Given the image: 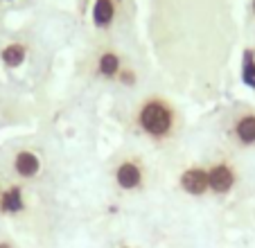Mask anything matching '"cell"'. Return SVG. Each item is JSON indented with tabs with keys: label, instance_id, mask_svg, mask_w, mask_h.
<instances>
[{
	"label": "cell",
	"instance_id": "6da1fadb",
	"mask_svg": "<svg viewBox=\"0 0 255 248\" xmlns=\"http://www.w3.org/2000/svg\"><path fill=\"white\" fill-rule=\"evenodd\" d=\"M135 126L151 140H167L176 129V109L163 95H149L135 111Z\"/></svg>",
	"mask_w": 255,
	"mask_h": 248
},
{
	"label": "cell",
	"instance_id": "7a4b0ae2",
	"mask_svg": "<svg viewBox=\"0 0 255 248\" xmlns=\"http://www.w3.org/2000/svg\"><path fill=\"white\" fill-rule=\"evenodd\" d=\"M237 169L233 162L228 160H219V162H212L208 167V187H210L212 194L217 196H226L235 190L237 185Z\"/></svg>",
	"mask_w": 255,
	"mask_h": 248
},
{
	"label": "cell",
	"instance_id": "3957f363",
	"mask_svg": "<svg viewBox=\"0 0 255 248\" xmlns=\"http://www.w3.org/2000/svg\"><path fill=\"white\" fill-rule=\"evenodd\" d=\"M113 181L120 190L135 192L144 185V167L138 158H125L113 169Z\"/></svg>",
	"mask_w": 255,
	"mask_h": 248
},
{
	"label": "cell",
	"instance_id": "277c9868",
	"mask_svg": "<svg viewBox=\"0 0 255 248\" xmlns=\"http://www.w3.org/2000/svg\"><path fill=\"white\" fill-rule=\"evenodd\" d=\"M178 187L190 196H203L210 192L208 187V167L201 165H192V167L183 169L178 176Z\"/></svg>",
	"mask_w": 255,
	"mask_h": 248
},
{
	"label": "cell",
	"instance_id": "5b68a950",
	"mask_svg": "<svg viewBox=\"0 0 255 248\" xmlns=\"http://www.w3.org/2000/svg\"><path fill=\"white\" fill-rule=\"evenodd\" d=\"M231 135L240 147H255V111H244V113L237 115L231 126Z\"/></svg>",
	"mask_w": 255,
	"mask_h": 248
},
{
	"label": "cell",
	"instance_id": "8992f818",
	"mask_svg": "<svg viewBox=\"0 0 255 248\" xmlns=\"http://www.w3.org/2000/svg\"><path fill=\"white\" fill-rule=\"evenodd\" d=\"M11 167H14V174L20 178H34L39 176L43 162H41L39 153L32 151V149H18L14 153V160H11Z\"/></svg>",
	"mask_w": 255,
	"mask_h": 248
},
{
	"label": "cell",
	"instance_id": "52a82bcc",
	"mask_svg": "<svg viewBox=\"0 0 255 248\" xmlns=\"http://www.w3.org/2000/svg\"><path fill=\"white\" fill-rule=\"evenodd\" d=\"M27 203H25V192L20 185H7L0 192V215L5 217H16L25 212Z\"/></svg>",
	"mask_w": 255,
	"mask_h": 248
},
{
	"label": "cell",
	"instance_id": "ba28073f",
	"mask_svg": "<svg viewBox=\"0 0 255 248\" xmlns=\"http://www.w3.org/2000/svg\"><path fill=\"white\" fill-rule=\"evenodd\" d=\"M122 70V57L116 52V50H102L95 59V75L100 79H106V81H113L118 79Z\"/></svg>",
	"mask_w": 255,
	"mask_h": 248
},
{
	"label": "cell",
	"instance_id": "9c48e42d",
	"mask_svg": "<svg viewBox=\"0 0 255 248\" xmlns=\"http://www.w3.org/2000/svg\"><path fill=\"white\" fill-rule=\"evenodd\" d=\"M116 11H118V0H95L91 11L93 25L97 29H109L113 25V20H116Z\"/></svg>",
	"mask_w": 255,
	"mask_h": 248
},
{
	"label": "cell",
	"instance_id": "30bf717a",
	"mask_svg": "<svg viewBox=\"0 0 255 248\" xmlns=\"http://www.w3.org/2000/svg\"><path fill=\"white\" fill-rule=\"evenodd\" d=\"M25 59H27V48L20 41H11L5 48H0V61H2V66L9 68V70L20 68L25 63Z\"/></svg>",
	"mask_w": 255,
	"mask_h": 248
},
{
	"label": "cell",
	"instance_id": "8fae6325",
	"mask_svg": "<svg viewBox=\"0 0 255 248\" xmlns=\"http://www.w3.org/2000/svg\"><path fill=\"white\" fill-rule=\"evenodd\" d=\"M242 79L246 86L255 91V52L251 48H246L242 57Z\"/></svg>",
	"mask_w": 255,
	"mask_h": 248
},
{
	"label": "cell",
	"instance_id": "7c38bea8",
	"mask_svg": "<svg viewBox=\"0 0 255 248\" xmlns=\"http://www.w3.org/2000/svg\"><path fill=\"white\" fill-rule=\"evenodd\" d=\"M118 81H120L122 86H135L138 84V72L133 70V68H122L120 75H118Z\"/></svg>",
	"mask_w": 255,
	"mask_h": 248
},
{
	"label": "cell",
	"instance_id": "4fadbf2b",
	"mask_svg": "<svg viewBox=\"0 0 255 248\" xmlns=\"http://www.w3.org/2000/svg\"><path fill=\"white\" fill-rule=\"evenodd\" d=\"M0 248H14V244L7 242V239H0Z\"/></svg>",
	"mask_w": 255,
	"mask_h": 248
},
{
	"label": "cell",
	"instance_id": "5bb4252c",
	"mask_svg": "<svg viewBox=\"0 0 255 248\" xmlns=\"http://www.w3.org/2000/svg\"><path fill=\"white\" fill-rule=\"evenodd\" d=\"M253 11H255V0H253Z\"/></svg>",
	"mask_w": 255,
	"mask_h": 248
},
{
	"label": "cell",
	"instance_id": "9a60e30c",
	"mask_svg": "<svg viewBox=\"0 0 255 248\" xmlns=\"http://www.w3.org/2000/svg\"><path fill=\"white\" fill-rule=\"evenodd\" d=\"M122 248H131V246H122Z\"/></svg>",
	"mask_w": 255,
	"mask_h": 248
},
{
	"label": "cell",
	"instance_id": "2e32d148",
	"mask_svg": "<svg viewBox=\"0 0 255 248\" xmlns=\"http://www.w3.org/2000/svg\"><path fill=\"white\" fill-rule=\"evenodd\" d=\"M0 192H2V185H0Z\"/></svg>",
	"mask_w": 255,
	"mask_h": 248
},
{
	"label": "cell",
	"instance_id": "e0dca14e",
	"mask_svg": "<svg viewBox=\"0 0 255 248\" xmlns=\"http://www.w3.org/2000/svg\"><path fill=\"white\" fill-rule=\"evenodd\" d=\"M5 2H11V0H5Z\"/></svg>",
	"mask_w": 255,
	"mask_h": 248
}]
</instances>
